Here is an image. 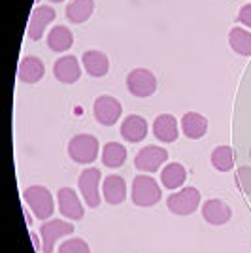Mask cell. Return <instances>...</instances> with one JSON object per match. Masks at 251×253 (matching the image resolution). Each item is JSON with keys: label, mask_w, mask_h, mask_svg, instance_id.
<instances>
[{"label": "cell", "mask_w": 251, "mask_h": 253, "mask_svg": "<svg viewBox=\"0 0 251 253\" xmlns=\"http://www.w3.org/2000/svg\"><path fill=\"white\" fill-rule=\"evenodd\" d=\"M161 187H159L157 179L153 176H136L132 179V202L136 206H142V208H149V206H155L159 201H161Z\"/></svg>", "instance_id": "1"}, {"label": "cell", "mask_w": 251, "mask_h": 253, "mask_svg": "<svg viewBox=\"0 0 251 253\" xmlns=\"http://www.w3.org/2000/svg\"><path fill=\"white\" fill-rule=\"evenodd\" d=\"M23 199L27 202V206H31V210L34 211V215L38 219H47L53 215L55 210V202H53V195L49 189H45L42 185H32L29 189H25Z\"/></svg>", "instance_id": "2"}, {"label": "cell", "mask_w": 251, "mask_h": 253, "mask_svg": "<svg viewBox=\"0 0 251 253\" xmlns=\"http://www.w3.org/2000/svg\"><path fill=\"white\" fill-rule=\"evenodd\" d=\"M68 155L74 163L91 165L98 157V140L91 134H76L68 144Z\"/></svg>", "instance_id": "3"}, {"label": "cell", "mask_w": 251, "mask_h": 253, "mask_svg": "<svg viewBox=\"0 0 251 253\" xmlns=\"http://www.w3.org/2000/svg\"><path fill=\"white\" fill-rule=\"evenodd\" d=\"M167 206L174 215H191L200 206V191L197 187H183L168 197Z\"/></svg>", "instance_id": "4"}, {"label": "cell", "mask_w": 251, "mask_h": 253, "mask_svg": "<svg viewBox=\"0 0 251 253\" xmlns=\"http://www.w3.org/2000/svg\"><path fill=\"white\" fill-rule=\"evenodd\" d=\"M126 87L130 91V95L138 98H146L151 96L157 89V80L151 70L147 68H134L130 74L126 76Z\"/></svg>", "instance_id": "5"}, {"label": "cell", "mask_w": 251, "mask_h": 253, "mask_svg": "<svg viewBox=\"0 0 251 253\" xmlns=\"http://www.w3.org/2000/svg\"><path fill=\"white\" fill-rule=\"evenodd\" d=\"M121 112H123L121 102L117 98H114V96H108V95L98 96L93 104L94 119L100 125H106V126L115 125L119 121V117H121Z\"/></svg>", "instance_id": "6"}, {"label": "cell", "mask_w": 251, "mask_h": 253, "mask_svg": "<svg viewBox=\"0 0 251 253\" xmlns=\"http://www.w3.org/2000/svg\"><path fill=\"white\" fill-rule=\"evenodd\" d=\"M168 159V153L161 146H146L136 153L134 157V167L140 172H157Z\"/></svg>", "instance_id": "7"}, {"label": "cell", "mask_w": 251, "mask_h": 253, "mask_svg": "<svg viewBox=\"0 0 251 253\" xmlns=\"http://www.w3.org/2000/svg\"><path fill=\"white\" fill-rule=\"evenodd\" d=\"M74 232V225L61 219H49L40 227V236H42V250L45 253H53L55 242L63 236H68Z\"/></svg>", "instance_id": "8"}, {"label": "cell", "mask_w": 251, "mask_h": 253, "mask_svg": "<svg viewBox=\"0 0 251 253\" xmlns=\"http://www.w3.org/2000/svg\"><path fill=\"white\" fill-rule=\"evenodd\" d=\"M98 181H100V170L98 169H85L80 174V179H78V187L82 191L89 208H98L100 206Z\"/></svg>", "instance_id": "9"}, {"label": "cell", "mask_w": 251, "mask_h": 253, "mask_svg": "<svg viewBox=\"0 0 251 253\" xmlns=\"http://www.w3.org/2000/svg\"><path fill=\"white\" fill-rule=\"evenodd\" d=\"M57 201H59V210H61L63 217H68L72 221L84 219V206H82L80 197L76 195V191L72 187H61L57 193Z\"/></svg>", "instance_id": "10"}, {"label": "cell", "mask_w": 251, "mask_h": 253, "mask_svg": "<svg viewBox=\"0 0 251 253\" xmlns=\"http://www.w3.org/2000/svg\"><path fill=\"white\" fill-rule=\"evenodd\" d=\"M51 21H55V10L51 6H38L34 8V11L31 13V21H29V38L32 42H38L42 40L43 32H45V27Z\"/></svg>", "instance_id": "11"}, {"label": "cell", "mask_w": 251, "mask_h": 253, "mask_svg": "<svg viewBox=\"0 0 251 253\" xmlns=\"http://www.w3.org/2000/svg\"><path fill=\"white\" fill-rule=\"evenodd\" d=\"M53 74L61 84H76L82 76V66L74 55H64L53 64Z\"/></svg>", "instance_id": "12"}, {"label": "cell", "mask_w": 251, "mask_h": 253, "mask_svg": "<svg viewBox=\"0 0 251 253\" xmlns=\"http://www.w3.org/2000/svg\"><path fill=\"white\" fill-rule=\"evenodd\" d=\"M202 217L209 225H225L232 217V210L225 201L221 199H209L202 204Z\"/></svg>", "instance_id": "13"}, {"label": "cell", "mask_w": 251, "mask_h": 253, "mask_svg": "<svg viewBox=\"0 0 251 253\" xmlns=\"http://www.w3.org/2000/svg\"><path fill=\"white\" fill-rule=\"evenodd\" d=\"M153 134L159 142H176L179 136V128H178V119L170 114H163L153 121Z\"/></svg>", "instance_id": "14"}, {"label": "cell", "mask_w": 251, "mask_h": 253, "mask_svg": "<svg viewBox=\"0 0 251 253\" xmlns=\"http://www.w3.org/2000/svg\"><path fill=\"white\" fill-rule=\"evenodd\" d=\"M119 130H121V136L125 138L126 142L136 144V142H142L147 136V121L142 116H128L123 119Z\"/></svg>", "instance_id": "15"}, {"label": "cell", "mask_w": 251, "mask_h": 253, "mask_svg": "<svg viewBox=\"0 0 251 253\" xmlns=\"http://www.w3.org/2000/svg\"><path fill=\"white\" fill-rule=\"evenodd\" d=\"M102 197L108 204H121L126 199V181L117 174L106 176L102 183Z\"/></svg>", "instance_id": "16"}, {"label": "cell", "mask_w": 251, "mask_h": 253, "mask_svg": "<svg viewBox=\"0 0 251 253\" xmlns=\"http://www.w3.org/2000/svg\"><path fill=\"white\" fill-rule=\"evenodd\" d=\"M82 63H84V68L87 70V74L93 76V78H102L110 70V61H108L106 53L98 51V49L85 51L84 57H82Z\"/></svg>", "instance_id": "17"}, {"label": "cell", "mask_w": 251, "mask_h": 253, "mask_svg": "<svg viewBox=\"0 0 251 253\" xmlns=\"http://www.w3.org/2000/svg\"><path fill=\"white\" fill-rule=\"evenodd\" d=\"M45 74V66L38 57H25L19 63L17 76L23 84H38Z\"/></svg>", "instance_id": "18"}, {"label": "cell", "mask_w": 251, "mask_h": 253, "mask_svg": "<svg viewBox=\"0 0 251 253\" xmlns=\"http://www.w3.org/2000/svg\"><path fill=\"white\" fill-rule=\"evenodd\" d=\"M181 130L191 140H199L208 132V119L197 112H187L181 117Z\"/></svg>", "instance_id": "19"}, {"label": "cell", "mask_w": 251, "mask_h": 253, "mask_svg": "<svg viewBox=\"0 0 251 253\" xmlns=\"http://www.w3.org/2000/svg\"><path fill=\"white\" fill-rule=\"evenodd\" d=\"M72 43H74V34L70 32L68 27H63V25L53 27L51 32L47 34V45L55 53L68 51L72 47Z\"/></svg>", "instance_id": "20"}, {"label": "cell", "mask_w": 251, "mask_h": 253, "mask_svg": "<svg viewBox=\"0 0 251 253\" xmlns=\"http://www.w3.org/2000/svg\"><path fill=\"white\" fill-rule=\"evenodd\" d=\"M187 179V170L179 163H168L161 172V181L167 189H178Z\"/></svg>", "instance_id": "21"}, {"label": "cell", "mask_w": 251, "mask_h": 253, "mask_svg": "<svg viewBox=\"0 0 251 253\" xmlns=\"http://www.w3.org/2000/svg\"><path fill=\"white\" fill-rule=\"evenodd\" d=\"M94 11V0H70V4L66 6V17L68 21L76 23H85Z\"/></svg>", "instance_id": "22"}, {"label": "cell", "mask_w": 251, "mask_h": 253, "mask_svg": "<svg viewBox=\"0 0 251 253\" xmlns=\"http://www.w3.org/2000/svg\"><path fill=\"white\" fill-rule=\"evenodd\" d=\"M102 165L108 169H119L126 161V148L119 142H108L102 149Z\"/></svg>", "instance_id": "23"}, {"label": "cell", "mask_w": 251, "mask_h": 253, "mask_svg": "<svg viewBox=\"0 0 251 253\" xmlns=\"http://www.w3.org/2000/svg\"><path fill=\"white\" fill-rule=\"evenodd\" d=\"M229 43L238 55H251V32L244 31L242 27H234L229 32Z\"/></svg>", "instance_id": "24"}, {"label": "cell", "mask_w": 251, "mask_h": 253, "mask_svg": "<svg viewBox=\"0 0 251 253\" xmlns=\"http://www.w3.org/2000/svg\"><path fill=\"white\" fill-rule=\"evenodd\" d=\"M211 165L219 172H229L234 167V151L229 146H219L211 151Z\"/></svg>", "instance_id": "25"}, {"label": "cell", "mask_w": 251, "mask_h": 253, "mask_svg": "<svg viewBox=\"0 0 251 253\" xmlns=\"http://www.w3.org/2000/svg\"><path fill=\"white\" fill-rule=\"evenodd\" d=\"M59 253H91V248L82 238H70V240L61 244Z\"/></svg>", "instance_id": "26"}, {"label": "cell", "mask_w": 251, "mask_h": 253, "mask_svg": "<svg viewBox=\"0 0 251 253\" xmlns=\"http://www.w3.org/2000/svg\"><path fill=\"white\" fill-rule=\"evenodd\" d=\"M236 181H238V187H240L246 195L251 197V167H242L236 172Z\"/></svg>", "instance_id": "27"}, {"label": "cell", "mask_w": 251, "mask_h": 253, "mask_svg": "<svg viewBox=\"0 0 251 253\" xmlns=\"http://www.w3.org/2000/svg\"><path fill=\"white\" fill-rule=\"evenodd\" d=\"M238 21L251 29V4H244L238 11Z\"/></svg>", "instance_id": "28"}, {"label": "cell", "mask_w": 251, "mask_h": 253, "mask_svg": "<svg viewBox=\"0 0 251 253\" xmlns=\"http://www.w3.org/2000/svg\"><path fill=\"white\" fill-rule=\"evenodd\" d=\"M31 238H32V240H34V246H36V250L40 252V244H38V238H36V236H34L32 232H31Z\"/></svg>", "instance_id": "29"}, {"label": "cell", "mask_w": 251, "mask_h": 253, "mask_svg": "<svg viewBox=\"0 0 251 253\" xmlns=\"http://www.w3.org/2000/svg\"><path fill=\"white\" fill-rule=\"evenodd\" d=\"M49 2H63V0H49Z\"/></svg>", "instance_id": "30"}, {"label": "cell", "mask_w": 251, "mask_h": 253, "mask_svg": "<svg viewBox=\"0 0 251 253\" xmlns=\"http://www.w3.org/2000/svg\"><path fill=\"white\" fill-rule=\"evenodd\" d=\"M250 159H251V149H250Z\"/></svg>", "instance_id": "31"}]
</instances>
